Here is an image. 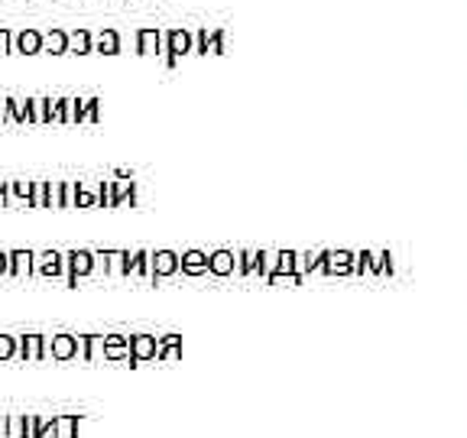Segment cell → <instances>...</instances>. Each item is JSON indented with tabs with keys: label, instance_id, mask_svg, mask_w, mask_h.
<instances>
[{
	"label": "cell",
	"instance_id": "ac0fdd59",
	"mask_svg": "<svg viewBox=\"0 0 467 438\" xmlns=\"http://www.w3.org/2000/svg\"><path fill=\"white\" fill-rule=\"evenodd\" d=\"M172 270H175V256L172 254L156 256V273H172Z\"/></svg>",
	"mask_w": 467,
	"mask_h": 438
},
{
	"label": "cell",
	"instance_id": "3957f363",
	"mask_svg": "<svg viewBox=\"0 0 467 438\" xmlns=\"http://www.w3.org/2000/svg\"><path fill=\"white\" fill-rule=\"evenodd\" d=\"M33 189L36 182H26V179H14L7 189V204L10 208H33Z\"/></svg>",
	"mask_w": 467,
	"mask_h": 438
},
{
	"label": "cell",
	"instance_id": "ba28073f",
	"mask_svg": "<svg viewBox=\"0 0 467 438\" xmlns=\"http://www.w3.org/2000/svg\"><path fill=\"white\" fill-rule=\"evenodd\" d=\"M75 189L72 182H49V208H72Z\"/></svg>",
	"mask_w": 467,
	"mask_h": 438
},
{
	"label": "cell",
	"instance_id": "8fae6325",
	"mask_svg": "<svg viewBox=\"0 0 467 438\" xmlns=\"http://www.w3.org/2000/svg\"><path fill=\"white\" fill-rule=\"evenodd\" d=\"M7 438H29V419L7 416Z\"/></svg>",
	"mask_w": 467,
	"mask_h": 438
},
{
	"label": "cell",
	"instance_id": "7c38bea8",
	"mask_svg": "<svg viewBox=\"0 0 467 438\" xmlns=\"http://www.w3.org/2000/svg\"><path fill=\"white\" fill-rule=\"evenodd\" d=\"M16 348H20V344H16V335H4V331H0V364H4V360H14Z\"/></svg>",
	"mask_w": 467,
	"mask_h": 438
},
{
	"label": "cell",
	"instance_id": "9c48e42d",
	"mask_svg": "<svg viewBox=\"0 0 467 438\" xmlns=\"http://www.w3.org/2000/svg\"><path fill=\"white\" fill-rule=\"evenodd\" d=\"M29 438H58V422L56 419H39V416H29Z\"/></svg>",
	"mask_w": 467,
	"mask_h": 438
},
{
	"label": "cell",
	"instance_id": "5bb4252c",
	"mask_svg": "<svg viewBox=\"0 0 467 438\" xmlns=\"http://www.w3.org/2000/svg\"><path fill=\"white\" fill-rule=\"evenodd\" d=\"M68 49L78 52V56L91 49V39H88V33H72V36H68Z\"/></svg>",
	"mask_w": 467,
	"mask_h": 438
},
{
	"label": "cell",
	"instance_id": "9a60e30c",
	"mask_svg": "<svg viewBox=\"0 0 467 438\" xmlns=\"http://www.w3.org/2000/svg\"><path fill=\"white\" fill-rule=\"evenodd\" d=\"M58 422V438H75V429H78V422H75L72 416H62L56 419Z\"/></svg>",
	"mask_w": 467,
	"mask_h": 438
},
{
	"label": "cell",
	"instance_id": "7402d4cb",
	"mask_svg": "<svg viewBox=\"0 0 467 438\" xmlns=\"http://www.w3.org/2000/svg\"><path fill=\"white\" fill-rule=\"evenodd\" d=\"M212 266H214L218 273H227V270H231V256H227V254H218V256H214Z\"/></svg>",
	"mask_w": 467,
	"mask_h": 438
},
{
	"label": "cell",
	"instance_id": "cb8c5ba5",
	"mask_svg": "<svg viewBox=\"0 0 467 438\" xmlns=\"http://www.w3.org/2000/svg\"><path fill=\"white\" fill-rule=\"evenodd\" d=\"M7 189H10V182H0V208L7 204Z\"/></svg>",
	"mask_w": 467,
	"mask_h": 438
},
{
	"label": "cell",
	"instance_id": "603a6c76",
	"mask_svg": "<svg viewBox=\"0 0 467 438\" xmlns=\"http://www.w3.org/2000/svg\"><path fill=\"white\" fill-rule=\"evenodd\" d=\"M7 273H10V254L0 250V276H7Z\"/></svg>",
	"mask_w": 467,
	"mask_h": 438
},
{
	"label": "cell",
	"instance_id": "d4e9b609",
	"mask_svg": "<svg viewBox=\"0 0 467 438\" xmlns=\"http://www.w3.org/2000/svg\"><path fill=\"white\" fill-rule=\"evenodd\" d=\"M78 204H91V195H88V192H78Z\"/></svg>",
	"mask_w": 467,
	"mask_h": 438
},
{
	"label": "cell",
	"instance_id": "2e32d148",
	"mask_svg": "<svg viewBox=\"0 0 467 438\" xmlns=\"http://www.w3.org/2000/svg\"><path fill=\"white\" fill-rule=\"evenodd\" d=\"M133 354H137V358H150V354H153V341H150V338H137V341H133Z\"/></svg>",
	"mask_w": 467,
	"mask_h": 438
},
{
	"label": "cell",
	"instance_id": "44dd1931",
	"mask_svg": "<svg viewBox=\"0 0 467 438\" xmlns=\"http://www.w3.org/2000/svg\"><path fill=\"white\" fill-rule=\"evenodd\" d=\"M202 266H204V260H202V256H198V254H189V256H185V270L198 273V270H202Z\"/></svg>",
	"mask_w": 467,
	"mask_h": 438
},
{
	"label": "cell",
	"instance_id": "4fadbf2b",
	"mask_svg": "<svg viewBox=\"0 0 467 438\" xmlns=\"http://www.w3.org/2000/svg\"><path fill=\"white\" fill-rule=\"evenodd\" d=\"M33 208H49V182H36V189H33Z\"/></svg>",
	"mask_w": 467,
	"mask_h": 438
},
{
	"label": "cell",
	"instance_id": "52a82bcc",
	"mask_svg": "<svg viewBox=\"0 0 467 438\" xmlns=\"http://www.w3.org/2000/svg\"><path fill=\"white\" fill-rule=\"evenodd\" d=\"M75 354H78V338H72V335H56L49 341V358L68 360V358H75Z\"/></svg>",
	"mask_w": 467,
	"mask_h": 438
},
{
	"label": "cell",
	"instance_id": "30bf717a",
	"mask_svg": "<svg viewBox=\"0 0 467 438\" xmlns=\"http://www.w3.org/2000/svg\"><path fill=\"white\" fill-rule=\"evenodd\" d=\"M43 52H52V56H62V52H68V36L62 33V29H52V33H46V36H43Z\"/></svg>",
	"mask_w": 467,
	"mask_h": 438
},
{
	"label": "cell",
	"instance_id": "ffe728a7",
	"mask_svg": "<svg viewBox=\"0 0 467 438\" xmlns=\"http://www.w3.org/2000/svg\"><path fill=\"white\" fill-rule=\"evenodd\" d=\"M98 46H101V52H114L117 49V36H114V33H104V36L98 39Z\"/></svg>",
	"mask_w": 467,
	"mask_h": 438
},
{
	"label": "cell",
	"instance_id": "484cf974",
	"mask_svg": "<svg viewBox=\"0 0 467 438\" xmlns=\"http://www.w3.org/2000/svg\"><path fill=\"white\" fill-rule=\"evenodd\" d=\"M0 120H4V101H0Z\"/></svg>",
	"mask_w": 467,
	"mask_h": 438
},
{
	"label": "cell",
	"instance_id": "d6986e66",
	"mask_svg": "<svg viewBox=\"0 0 467 438\" xmlns=\"http://www.w3.org/2000/svg\"><path fill=\"white\" fill-rule=\"evenodd\" d=\"M108 354L110 358H120L124 354V341L120 338H108Z\"/></svg>",
	"mask_w": 467,
	"mask_h": 438
},
{
	"label": "cell",
	"instance_id": "5b68a950",
	"mask_svg": "<svg viewBox=\"0 0 467 438\" xmlns=\"http://www.w3.org/2000/svg\"><path fill=\"white\" fill-rule=\"evenodd\" d=\"M14 52H20V56L43 52V33L39 29H20V33H14Z\"/></svg>",
	"mask_w": 467,
	"mask_h": 438
},
{
	"label": "cell",
	"instance_id": "8992f818",
	"mask_svg": "<svg viewBox=\"0 0 467 438\" xmlns=\"http://www.w3.org/2000/svg\"><path fill=\"white\" fill-rule=\"evenodd\" d=\"M66 260H68V283L72 286L78 283V276H88L91 266H95V256L88 254V250H72Z\"/></svg>",
	"mask_w": 467,
	"mask_h": 438
},
{
	"label": "cell",
	"instance_id": "e0dca14e",
	"mask_svg": "<svg viewBox=\"0 0 467 438\" xmlns=\"http://www.w3.org/2000/svg\"><path fill=\"white\" fill-rule=\"evenodd\" d=\"M14 52V33L0 26V56H10Z\"/></svg>",
	"mask_w": 467,
	"mask_h": 438
},
{
	"label": "cell",
	"instance_id": "7a4b0ae2",
	"mask_svg": "<svg viewBox=\"0 0 467 438\" xmlns=\"http://www.w3.org/2000/svg\"><path fill=\"white\" fill-rule=\"evenodd\" d=\"M36 273V254L33 250H10V279H26Z\"/></svg>",
	"mask_w": 467,
	"mask_h": 438
},
{
	"label": "cell",
	"instance_id": "277c9868",
	"mask_svg": "<svg viewBox=\"0 0 467 438\" xmlns=\"http://www.w3.org/2000/svg\"><path fill=\"white\" fill-rule=\"evenodd\" d=\"M66 256L56 254V250H43V254H36V273L46 279H56L62 276V266H66Z\"/></svg>",
	"mask_w": 467,
	"mask_h": 438
},
{
	"label": "cell",
	"instance_id": "6da1fadb",
	"mask_svg": "<svg viewBox=\"0 0 467 438\" xmlns=\"http://www.w3.org/2000/svg\"><path fill=\"white\" fill-rule=\"evenodd\" d=\"M16 358L20 360H43L49 358V338L46 335H16Z\"/></svg>",
	"mask_w": 467,
	"mask_h": 438
}]
</instances>
